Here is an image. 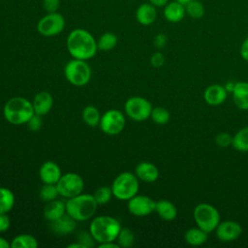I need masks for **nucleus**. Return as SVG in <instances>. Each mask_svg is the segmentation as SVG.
Segmentation results:
<instances>
[{
    "instance_id": "15",
    "label": "nucleus",
    "mask_w": 248,
    "mask_h": 248,
    "mask_svg": "<svg viewBox=\"0 0 248 248\" xmlns=\"http://www.w3.org/2000/svg\"><path fill=\"white\" fill-rule=\"evenodd\" d=\"M61 175L60 167L53 161H46L39 170V176L44 184H56Z\"/></svg>"
},
{
    "instance_id": "4",
    "label": "nucleus",
    "mask_w": 248,
    "mask_h": 248,
    "mask_svg": "<svg viewBox=\"0 0 248 248\" xmlns=\"http://www.w3.org/2000/svg\"><path fill=\"white\" fill-rule=\"evenodd\" d=\"M98 203L93 195L78 194L66 202V213L76 221H87L96 213Z\"/></svg>"
},
{
    "instance_id": "41",
    "label": "nucleus",
    "mask_w": 248,
    "mask_h": 248,
    "mask_svg": "<svg viewBox=\"0 0 248 248\" xmlns=\"http://www.w3.org/2000/svg\"><path fill=\"white\" fill-rule=\"evenodd\" d=\"M11 226V220L7 213H0V232H6Z\"/></svg>"
},
{
    "instance_id": "27",
    "label": "nucleus",
    "mask_w": 248,
    "mask_h": 248,
    "mask_svg": "<svg viewBox=\"0 0 248 248\" xmlns=\"http://www.w3.org/2000/svg\"><path fill=\"white\" fill-rule=\"evenodd\" d=\"M81 117L83 122L89 127H96L100 123L101 114L99 109L92 105L86 106L81 112Z\"/></svg>"
},
{
    "instance_id": "30",
    "label": "nucleus",
    "mask_w": 248,
    "mask_h": 248,
    "mask_svg": "<svg viewBox=\"0 0 248 248\" xmlns=\"http://www.w3.org/2000/svg\"><path fill=\"white\" fill-rule=\"evenodd\" d=\"M186 14L193 19H200L204 16L205 9L202 2L199 0H191L185 6Z\"/></svg>"
},
{
    "instance_id": "19",
    "label": "nucleus",
    "mask_w": 248,
    "mask_h": 248,
    "mask_svg": "<svg viewBox=\"0 0 248 248\" xmlns=\"http://www.w3.org/2000/svg\"><path fill=\"white\" fill-rule=\"evenodd\" d=\"M163 15L167 21H169L170 23H178L184 18L185 15H186L185 6L178 3L175 0L169 2L164 7Z\"/></svg>"
},
{
    "instance_id": "45",
    "label": "nucleus",
    "mask_w": 248,
    "mask_h": 248,
    "mask_svg": "<svg viewBox=\"0 0 248 248\" xmlns=\"http://www.w3.org/2000/svg\"><path fill=\"white\" fill-rule=\"evenodd\" d=\"M11 242H9L6 238L0 236V248H10Z\"/></svg>"
},
{
    "instance_id": "38",
    "label": "nucleus",
    "mask_w": 248,
    "mask_h": 248,
    "mask_svg": "<svg viewBox=\"0 0 248 248\" xmlns=\"http://www.w3.org/2000/svg\"><path fill=\"white\" fill-rule=\"evenodd\" d=\"M42 5L46 13H54L60 7V0H43Z\"/></svg>"
},
{
    "instance_id": "48",
    "label": "nucleus",
    "mask_w": 248,
    "mask_h": 248,
    "mask_svg": "<svg viewBox=\"0 0 248 248\" xmlns=\"http://www.w3.org/2000/svg\"><path fill=\"white\" fill-rule=\"evenodd\" d=\"M175 1H177L178 3H180V4H182V5H184V6H186L191 0H175Z\"/></svg>"
},
{
    "instance_id": "47",
    "label": "nucleus",
    "mask_w": 248,
    "mask_h": 248,
    "mask_svg": "<svg viewBox=\"0 0 248 248\" xmlns=\"http://www.w3.org/2000/svg\"><path fill=\"white\" fill-rule=\"evenodd\" d=\"M233 86H234V83L233 82H228L226 85H225V88L227 89V91L229 93H232V89H233Z\"/></svg>"
},
{
    "instance_id": "7",
    "label": "nucleus",
    "mask_w": 248,
    "mask_h": 248,
    "mask_svg": "<svg viewBox=\"0 0 248 248\" xmlns=\"http://www.w3.org/2000/svg\"><path fill=\"white\" fill-rule=\"evenodd\" d=\"M64 76L71 84L84 86L91 78V68L86 60L73 58L65 65Z\"/></svg>"
},
{
    "instance_id": "44",
    "label": "nucleus",
    "mask_w": 248,
    "mask_h": 248,
    "mask_svg": "<svg viewBox=\"0 0 248 248\" xmlns=\"http://www.w3.org/2000/svg\"><path fill=\"white\" fill-rule=\"evenodd\" d=\"M119 247L120 246L115 241H109V242H105V243L99 244V248H119Z\"/></svg>"
},
{
    "instance_id": "1",
    "label": "nucleus",
    "mask_w": 248,
    "mask_h": 248,
    "mask_svg": "<svg viewBox=\"0 0 248 248\" xmlns=\"http://www.w3.org/2000/svg\"><path fill=\"white\" fill-rule=\"evenodd\" d=\"M70 55L76 59L88 60L95 56L98 46L94 36L86 29L76 28L72 30L66 40Z\"/></svg>"
},
{
    "instance_id": "42",
    "label": "nucleus",
    "mask_w": 248,
    "mask_h": 248,
    "mask_svg": "<svg viewBox=\"0 0 248 248\" xmlns=\"http://www.w3.org/2000/svg\"><path fill=\"white\" fill-rule=\"evenodd\" d=\"M239 52H240V56L242 57V59L248 62V37H246L244 39V41L242 42V44L240 46Z\"/></svg>"
},
{
    "instance_id": "22",
    "label": "nucleus",
    "mask_w": 248,
    "mask_h": 248,
    "mask_svg": "<svg viewBox=\"0 0 248 248\" xmlns=\"http://www.w3.org/2000/svg\"><path fill=\"white\" fill-rule=\"evenodd\" d=\"M64 214H66V202L60 200L56 199L48 202L44 207V216L49 222L57 220Z\"/></svg>"
},
{
    "instance_id": "9",
    "label": "nucleus",
    "mask_w": 248,
    "mask_h": 248,
    "mask_svg": "<svg viewBox=\"0 0 248 248\" xmlns=\"http://www.w3.org/2000/svg\"><path fill=\"white\" fill-rule=\"evenodd\" d=\"M66 26L64 16L58 12L47 13L37 23V31L45 37H53L63 32Z\"/></svg>"
},
{
    "instance_id": "25",
    "label": "nucleus",
    "mask_w": 248,
    "mask_h": 248,
    "mask_svg": "<svg viewBox=\"0 0 248 248\" xmlns=\"http://www.w3.org/2000/svg\"><path fill=\"white\" fill-rule=\"evenodd\" d=\"M232 146L239 152H248V126L242 127L232 136Z\"/></svg>"
},
{
    "instance_id": "31",
    "label": "nucleus",
    "mask_w": 248,
    "mask_h": 248,
    "mask_svg": "<svg viewBox=\"0 0 248 248\" xmlns=\"http://www.w3.org/2000/svg\"><path fill=\"white\" fill-rule=\"evenodd\" d=\"M150 118L154 123L158 125H165L170 121V113L166 108L156 107L152 108Z\"/></svg>"
},
{
    "instance_id": "17",
    "label": "nucleus",
    "mask_w": 248,
    "mask_h": 248,
    "mask_svg": "<svg viewBox=\"0 0 248 248\" xmlns=\"http://www.w3.org/2000/svg\"><path fill=\"white\" fill-rule=\"evenodd\" d=\"M34 112L41 116L47 114L52 106H53V98L51 94L47 91H41L37 93L32 101Z\"/></svg>"
},
{
    "instance_id": "32",
    "label": "nucleus",
    "mask_w": 248,
    "mask_h": 248,
    "mask_svg": "<svg viewBox=\"0 0 248 248\" xmlns=\"http://www.w3.org/2000/svg\"><path fill=\"white\" fill-rule=\"evenodd\" d=\"M120 247L129 248L135 242V234L132 230L128 228H121L116 240H115Z\"/></svg>"
},
{
    "instance_id": "23",
    "label": "nucleus",
    "mask_w": 248,
    "mask_h": 248,
    "mask_svg": "<svg viewBox=\"0 0 248 248\" xmlns=\"http://www.w3.org/2000/svg\"><path fill=\"white\" fill-rule=\"evenodd\" d=\"M155 212L165 221H172L177 217V208L169 200H159L155 203Z\"/></svg>"
},
{
    "instance_id": "10",
    "label": "nucleus",
    "mask_w": 248,
    "mask_h": 248,
    "mask_svg": "<svg viewBox=\"0 0 248 248\" xmlns=\"http://www.w3.org/2000/svg\"><path fill=\"white\" fill-rule=\"evenodd\" d=\"M126 124V118L123 112L116 108L107 110L101 115L99 126L103 133L108 136L120 134Z\"/></svg>"
},
{
    "instance_id": "24",
    "label": "nucleus",
    "mask_w": 248,
    "mask_h": 248,
    "mask_svg": "<svg viewBox=\"0 0 248 248\" xmlns=\"http://www.w3.org/2000/svg\"><path fill=\"white\" fill-rule=\"evenodd\" d=\"M208 233L199 228H190L184 233V239L186 243L191 246H201L207 241Z\"/></svg>"
},
{
    "instance_id": "29",
    "label": "nucleus",
    "mask_w": 248,
    "mask_h": 248,
    "mask_svg": "<svg viewBox=\"0 0 248 248\" xmlns=\"http://www.w3.org/2000/svg\"><path fill=\"white\" fill-rule=\"evenodd\" d=\"M117 42H118V38L114 33L105 32L99 37L97 41V46H98V49L100 50L108 51L116 46Z\"/></svg>"
},
{
    "instance_id": "35",
    "label": "nucleus",
    "mask_w": 248,
    "mask_h": 248,
    "mask_svg": "<svg viewBox=\"0 0 248 248\" xmlns=\"http://www.w3.org/2000/svg\"><path fill=\"white\" fill-rule=\"evenodd\" d=\"M215 144L220 148H228L232 146V136L227 132H221L217 134L214 138Z\"/></svg>"
},
{
    "instance_id": "46",
    "label": "nucleus",
    "mask_w": 248,
    "mask_h": 248,
    "mask_svg": "<svg viewBox=\"0 0 248 248\" xmlns=\"http://www.w3.org/2000/svg\"><path fill=\"white\" fill-rule=\"evenodd\" d=\"M68 248H85L81 243H79V242H75V243H72V244H69L68 246H67Z\"/></svg>"
},
{
    "instance_id": "21",
    "label": "nucleus",
    "mask_w": 248,
    "mask_h": 248,
    "mask_svg": "<svg viewBox=\"0 0 248 248\" xmlns=\"http://www.w3.org/2000/svg\"><path fill=\"white\" fill-rule=\"evenodd\" d=\"M76 222L74 218L66 213L57 220L50 222V229L56 234L66 235L76 229Z\"/></svg>"
},
{
    "instance_id": "12",
    "label": "nucleus",
    "mask_w": 248,
    "mask_h": 248,
    "mask_svg": "<svg viewBox=\"0 0 248 248\" xmlns=\"http://www.w3.org/2000/svg\"><path fill=\"white\" fill-rule=\"evenodd\" d=\"M156 202L148 196L136 195L128 200L127 207L131 214L138 217H144L155 211Z\"/></svg>"
},
{
    "instance_id": "2",
    "label": "nucleus",
    "mask_w": 248,
    "mask_h": 248,
    "mask_svg": "<svg viewBox=\"0 0 248 248\" xmlns=\"http://www.w3.org/2000/svg\"><path fill=\"white\" fill-rule=\"evenodd\" d=\"M121 228L120 222L117 219L108 215H101L92 219L89 226V232L95 241L101 244L115 241Z\"/></svg>"
},
{
    "instance_id": "13",
    "label": "nucleus",
    "mask_w": 248,
    "mask_h": 248,
    "mask_svg": "<svg viewBox=\"0 0 248 248\" xmlns=\"http://www.w3.org/2000/svg\"><path fill=\"white\" fill-rule=\"evenodd\" d=\"M216 237L222 242H232L236 240L242 233L241 225L232 220L220 222L215 229Z\"/></svg>"
},
{
    "instance_id": "40",
    "label": "nucleus",
    "mask_w": 248,
    "mask_h": 248,
    "mask_svg": "<svg viewBox=\"0 0 248 248\" xmlns=\"http://www.w3.org/2000/svg\"><path fill=\"white\" fill-rule=\"evenodd\" d=\"M168 43V37L166 34L164 33H158L157 35H155L154 39H153V44H154V46L157 48V49H162L166 46Z\"/></svg>"
},
{
    "instance_id": "8",
    "label": "nucleus",
    "mask_w": 248,
    "mask_h": 248,
    "mask_svg": "<svg viewBox=\"0 0 248 248\" xmlns=\"http://www.w3.org/2000/svg\"><path fill=\"white\" fill-rule=\"evenodd\" d=\"M152 104L145 98L134 96L126 100L124 104L125 113L129 118L135 121H144L150 117Z\"/></svg>"
},
{
    "instance_id": "39",
    "label": "nucleus",
    "mask_w": 248,
    "mask_h": 248,
    "mask_svg": "<svg viewBox=\"0 0 248 248\" xmlns=\"http://www.w3.org/2000/svg\"><path fill=\"white\" fill-rule=\"evenodd\" d=\"M165 63V56L161 51L154 52L150 57V64L154 68H160Z\"/></svg>"
},
{
    "instance_id": "14",
    "label": "nucleus",
    "mask_w": 248,
    "mask_h": 248,
    "mask_svg": "<svg viewBox=\"0 0 248 248\" xmlns=\"http://www.w3.org/2000/svg\"><path fill=\"white\" fill-rule=\"evenodd\" d=\"M228 93L229 92L225 88V85L215 83L205 88L203 92V99L209 106H220L227 100Z\"/></svg>"
},
{
    "instance_id": "34",
    "label": "nucleus",
    "mask_w": 248,
    "mask_h": 248,
    "mask_svg": "<svg viewBox=\"0 0 248 248\" xmlns=\"http://www.w3.org/2000/svg\"><path fill=\"white\" fill-rule=\"evenodd\" d=\"M112 190L111 187L108 186H101L99 187L93 194V197L98 204H106L112 198Z\"/></svg>"
},
{
    "instance_id": "37",
    "label": "nucleus",
    "mask_w": 248,
    "mask_h": 248,
    "mask_svg": "<svg viewBox=\"0 0 248 248\" xmlns=\"http://www.w3.org/2000/svg\"><path fill=\"white\" fill-rule=\"evenodd\" d=\"M32 132H38L43 126V118L41 115L34 113L26 123Z\"/></svg>"
},
{
    "instance_id": "33",
    "label": "nucleus",
    "mask_w": 248,
    "mask_h": 248,
    "mask_svg": "<svg viewBox=\"0 0 248 248\" xmlns=\"http://www.w3.org/2000/svg\"><path fill=\"white\" fill-rule=\"evenodd\" d=\"M58 196L59 192L56 184H45L39 192V198L41 199V201L46 202L56 200Z\"/></svg>"
},
{
    "instance_id": "16",
    "label": "nucleus",
    "mask_w": 248,
    "mask_h": 248,
    "mask_svg": "<svg viewBox=\"0 0 248 248\" xmlns=\"http://www.w3.org/2000/svg\"><path fill=\"white\" fill-rule=\"evenodd\" d=\"M135 174L140 180L151 183L158 179L159 170L153 163L148 161H142L137 165L135 169Z\"/></svg>"
},
{
    "instance_id": "3",
    "label": "nucleus",
    "mask_w": 248,
    "mask_h": 248,
    "mask_svg": "<svg viewBox=\"0 0 248 248\" xmlns=\"http://www.w3.org/2000/svg\"><path fill=\"white\" fill-rule=\"evenodd\" d=\"M3 113L5 119L13 125L26 124L35 113L32 102L23 97H13L4 105Z\"/></svg>"
},
{
    "instance_id": "6",
    "label": "nucleus",
    "mask_w": 248,
    "mask_h": 248,
    "mask_svg": "<svg viewBox=\"0 0 248 248\" xmlns=\"http://www.w3.org/2000/svg\"><path fill=\"white\" fill-rule=\"evenodd\" d=\"M193 217L197 226L208 234L213 232L220 223V213L218 209L207 202L197 204L193 211Z\"/></svg>"
},
{
    "instance_id": "20",
    "label": "nucleus",
    "mask_w": 248,
    "mask_h": 248,
    "mask_svg": "<svg viewBox=\"0 0 248 248\" xmlns=\"http://www.w3.org/2000/svg\"><path fill=\"white\" fill-rule=\"evenodd\" d=\"M232 95L233 103L237 108L240 110H248V82H235Z\"/></svg>"
},
{
    "instance_id": "43",
    "label": "nucleus",
    "mask_w": 248,
    "mask_h": 248,
    "mask_svg": "<svg viewBox=\"0 0 248 248\" xmlns=\"http://www.w3.org/2000/svg\"><path fill=\"white\" fill-rule=\"evenodd\" d=\"M148 2L156 8H164L170 2V0H148Z\"/></svg>"
},
{
    "instance_id": "26",
    "label": "nucleus",
    "mask_w": 248,
    "mask_h": 248,
    "mask_svg": "<svg viewBox=\"0 0 248 248\" xmlns=\"http://www.w3.org/2000/svg\"><path fill=\"white\" fill-rule=\"evenodd\" d=\"M15 195L7 187H0V213L10 212L15 205Z\"/></svg>"
},
{
    "instance_id": "36",
    "label": "nucleus",
    "mask_w": 248,
    "mask_h": 248,
    "mask_svg": "<svg viewBox=\"0 0 248 248\" xmlns=\"http://www.w3.org/2000/svg\"><path fill=\"white\" fill-rule=\"evenodd\" d=\"M77 240L78 242L81 243L85 248H90V247H93L94 246V243L96 242L94 237L92 236L91 232H87V231H82V232H79L78 236H77Z\"/></svg>"
},
{
    "instance_id": "28",
    "label": "nucleus",
    "mask_w": 248,
    "mask_h": 248,
    "mask_svg": "<svg viewBox=\"0 0 248 248\" xmlns=\"http://www.w3.org/2000/svg\"><path fill=\"white\" fill-rule=\"evenodd\" d=\"M38 240L35 236L27 233H21L14 237L11 242L12 248H37Z\"/></svg>"
},
{
    "instance_id": "11",
    "label": "nucleus",
    "mask_w": 248,
    "mask_h": 248,
    "mask_svg": "<svg viewBox=\"0 0 248 248\" xmlns=\"http://www.w3.org/2000/svg\"><path fill=\"white\" fill-rule=\"evenodd\" d=\"M59 195L64 198H72L82 193L84 188L83 178L76 172H67L62 174L56 183Z\"/></svg>"
},
{
    "instance_id": "5",
    "label": "nucleus",
    "mask_w": 248,
    "mask_h": 248,
    "mask_svg": "<svg viewBox=\"0 0 248 248\" xmlns=\"http://www.w3.org/2000/svg\"><path fill=\"white\" fill-rule=\"evenodd\" d=\"M139 178L130 171H123L119 173L111 184L113 196L120 201H128L136 196L140 189Z\"/></svg>"
},
{
    "instance_id": "18",
    "label": "nucleus",
    "mask_w": 248,
    "mask_h": 248,
    "mask_svg": "<svg viewBox=\"0 0 248 248\" xmlns=\"http://www.w3.org/2000/svg\"><path fill=\"white\" fill-rule=\"evenodd\" d=\"M136 19L137 21L143 25L148 26L154 23L157 18V10L156 7L150 4L149 2H145L140 4L136 10Z\"/></svg>"
}]
</instances>
